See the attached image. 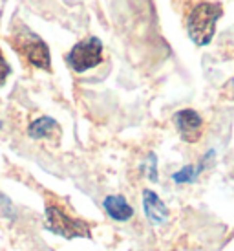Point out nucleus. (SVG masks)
Listing matches in <instances>:
<instances>
[{
	"instance_id": "nucleus-9",
	"label": "nucleus",
	"mask_w": 234,
	"mask_h": 251,
	"mask_svg": "<svg viewBox=\"0 0 234 251\" xmlns=\"http://www.w3.org/2000/svg\"><path fill=\"white\" fill-rule=\"evenodd\" d=\"M198 173H200V171H194V167L187 165V167H183L179 173H176L172 178H174V181H178V183H185V181H192L194 176L198 175Z\"/></svg>"
},
{
	"instance_id": "nucleus-8",
	"label": "nucleus",
	"mask_w": 234,
	"mask_h": 251,
	"mask_svg": "<svg viewBox=\"0 0 234 251\" xmlns=\"http://www.w3.org/2000/svg\"><path fill=\"white\" fill-rule=\"evenodd\" d=\"M53 130H57V121L53 118H48V116L35 119L33 123L28 126V134L33 138V140H42V138H48Z\"/></svg>"
},
{
	"instance_id": "nucleus-3",
	"label": "nucleus",
	"mask_w": 234,
	"mask_h": 251,
	"mask_svg": "<svg viewBox=\"0 0 234 251\" xmlns=\"http://www.w3.org/2000/svg\"><path fill=\"white\" fill-rule=\"evenodd\" d=\"M46 224H48L49 231H53L55 235H61L64 238L90 237L88 224L71 218L57 205H48L46 207Z\"/></svg>"
},
{
	"instance_id": "nucleus-10",
	"label": "nucleus",
	"mask_w": 234,
	"mask_h": 251,
	"mask_svg": "<svg viewBox=\"0 0 234 251\" xmlns=\"http://www.w3.org/2000/svg\"><path fill=\"white\" fill-rule=\"evenodd\" d=\"M9 74H11V66L7 64L6 57H4L2 50H0V86H4V83H6V79Z\"/></svg>"
},
{
	"instance_id": "nucleus-7",
	"label": "nucleus",
	"mask_w": 234,
	"mask_h": 251,
	"mask_svg": "<svg viewBox=\"0 0 234 251\" xmlns=\"http://www.w3.org/2000/svg\"><path fill=\"white\" fill-rule=\"evenodd\" d=\"M104 209L110 218L117 222H126L134 216V209L126 203L123 196H106L104 198Z\"/></svg>"
},
{
	"instance_id": "nucleus-6",
	"label": "nucleus",
	"mask_w": 234,
	"mask_h": 251,
	"mask_svg": "<svg viewBox=\"0 0 234 251\" xmlns=\"http://www.w3.org/2000/svg\"><path fill=\"white\" fill-rule=\"evenodd\" d=\"M143 207H145V215L154 226H161L166 222L168 218V209L163 203V200L159 198L154 191H145L143 193Z\"/></svg>"
},
{
	"instance_id": "nucleus-1",
	"label": "nucleus",
	"mask_w": 234,
	"mask_h": 251,
	"mask_svg": "<svg viewBox=\"0 0 234 251\" xmlns=\"http://www.w3.org/2000/svg\"><path fill=\"white\" fill-rule=\"evenodd\" d=\"M221 17V6L214 2H203L196 6L188 19V35L198 46L211 42L216 29V21Z\"/></svg>"
},
{
	"instance_id": "nucleus-11",
	"label": "nucleus",
	"mask_w": 234,
	"mask_h": 251,
	"mask_svg": "<svg viewBox=\"0 0 234 251\" xmlns=\"http://www.w3.org/2000/svg\"><path fill=\"white\" fill-rule=\"evenodd\" d=\"M150 180H156L158 178V175H156V156L154 154H150Z\"/></svg>"
},
{
	"instance_id": "nucleus-5",
	"label": "nucleus",
	"mask_w": 234,
	"mask_h": 251,
	"mask_svg": "<svg viewBox=\"0 0 234 251\" xmlns=\"http://www.w3.org/2000/svg\"><path fill=\"white\" fill-rule=\"evenodd\" d=\"M176 126H178L181 138L185 141H196L201 136V126H203V119L198 112L194 110H179L174 116Z\"/></svg>"
},
{
	"instance_id": "nucleus-2",
	"label": "nucleus",
	"mask_w": 234,
	"mask_h": 251,
	"mask_svg": "<svg viewBox=\"0 0 234 251\" xmlns=\"http://www.w3.org/2000/svg\"><path fill=\"white\" fill-rule=\"evenodd\" d=\"M101 61H103V42L97 37H90V39L77 42L66 55V63L70 64V68L79 74L90 68H95Z\"/></svg>"
},
{
	"instance_id": "nucleus-12",
	"label": "nucleus",
	"mask_w": 234,
	"mask_h": 251,
	"mask_svg": "<svg viewBox=\"0 0 234 251\" xmlns=\"http://www.w3.org/2000/svg\"><path fill=\"white\" fill-rule=\"evenodd\" d=\"M0 128H2V121H0Z\"/></svg>"
},
{
	"instance_id": "nucleus-4",
	"label": "nucleus",
	"mask_w": 234,
	"mask_h": 251,
	"mask_svg": "<svg viewBox=\"0 0 234 251\" xmlns=\"http://www.w3.org/2000/svg\"><path fill=\"white\" fill-rule=\"evenodd\" d=\"M24 31L26 33L19 39L21 41V51L24 53V57L37 68L49 70L51 68V57H49L48 44L28 29H24Z\"/></svg>"
}]
</instances>
